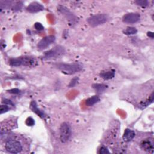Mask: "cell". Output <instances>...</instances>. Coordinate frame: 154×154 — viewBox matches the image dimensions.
<instances>
[{"instance_id":"10","label":"cell","mask_w":154,"mask_h":154,"mask_svg":"<svg viewBox=\"0 0 154 154\" xmlns=\"http://www.w3.org/2000/svg\"><path fill=\"white\" fill-rule=\"evenodd\" d=\"M153 144L154 143L153 139L148 138L143 140L140 144V146L143 150L149 153H153L154 149Z\"/></svg>"},{"instance_id":"12","label":"cell","mask_w":154,"mask_h":154,"mask_svg":"<svg viewBox=\"0 0 154 154\" xmlns=\"http://www.w3.org/2000/svg\"><path fill=\"white\" fill-rule=\"evenodd\" d=\"M30 109L32 110V112H35L40 117H41V118H45V112L38 108L37 104L35 101H34V100L31 101V102L30 103Z\"/></svg>"},{"instance_id":"1","label":"cell","mask_w":154,"mask_h":154,"mask_svg":"<svg viewBox=\"0 0 154 154\" xmlns=\"http://www.w3.org/2000/svg\"><path fill=\"white\" fill-rule=\"evenodd\" d=\"M55 67L62 73L66 75H73L81 71L82 65L79 63H59L54 64Z\"/></svg>"},{"instance_id":"14","label":"cell","mask_w":154,"mask_h":154,"mask_svg":"<svg viewBox=\"0 0 154 154\" xmlns=\"http://www.w3.org/2000/svg\"><path fill=\"white\" fill-rule=\"evenodd\" d=\"M116 71L114 70H111L107 72H103L99 74V76L105 80H109L112 79L115 76Z\"/></svg>"},{"instance_id":"26","label":"cell","mask_w":154,"mask_h":154,"mask_svg":"<svg viewBox=\"0 0 154 154\" xmlns=\"http://www.w3.org/2000/svg\"><path fill=\"white\" fill-rule=\"evenodd\" d=\"M2 103L4 104H6V105H11V106H14V104L13 103V102L9 100V99H4L3 100H2Z\"/></svg>"},{"instance_id":"19","label":"cell","mask_w":154,"mask_h":154,"mask_svg":"<svg viewBox=\"0 0 154 154\" xmlns=\"http://www.w3.org/2000/svg\"><path fill=\"white\" fill-rule=\"evenodd\" d=\"M135 3L139 5V6H141V7H147L149 4V2L148 1H146V0H137L135 1Z\"/></svg>"},{"instance_id":"20","label":"cell","mask_w":154,"mask_h":154,"mask_svg":"<svg viewBox=\"0 0 154 154\" xmlns=\"http://www.w3.org/2000/svg\"><path fill=\"white\" fill-rule=\"evenodd\" d=\"M9 109H10V108L8 105H6V104L1 105V107H0V113L1 114L3 113H5V112H7L9 110Z\"/></svg>"},{"instance_id":"8","label":"cell","mask_w":154,"mask_h":154,"mask_svg":"<svg viewBox=\"0 0 154 154\" xmlns=\"http://www.w3.org/2000/svg\"><path fill=\"white\" fill-rule=\"evenodd\" d=\"M55 41V37L51 35L43 37L37 44V48L38 50H43L47 48L49 45Z\"/></svg>"},{"instance_id":"22","label":"cell","mask_w":154,"mask_h":154,"mask_svg":"<svg viewBox=\"0 0 154 154\" xmlns=\"http://www.w3.org/2000/svg\"><path fill=\"white\" fill-rule=\"evenodd\" d=\"M26 125L27 126H32L35 125V121H34V119H33L32 117H28L26 120Z\"/></svg>"},{"instance_id":"23","label":"cell","mask_w":154,"mask_h":154,"mask_svg":"<svg viewBox=\"0 0 154 154\" xmlns=\"http://www.w3.org/2000/svg\"><path fill=\"white\" fill-rule=\"evenodd\" d=\"M99 153H102V154H106V153H109V151L108 150V149L104 147V146H102L99 149Z\"/></svg>"},{"instance_id":"21","label":"cell","mask_w":154,"mask_h":154,"mask_svg":"<svg viewBox=\"0 0 154 154\" xmlns=\"http://www.w3.org/2000/svg\"><path fill=\"white\" fill-rule=\"evenodd\" d=\"M78 80H79V78L78 77L73 78L72 79H71V81H70L68 87H75L78 84Z\"/></svg>"},{"instance_id":"16","label":"cell","mask_w":154,"mask_h":154,"mask_svg":"<svg viewBox=\"0 0 154 154\" xmlns=\"http://www.w3.org/2000/svg\"><path fill=\"white\" fill-rule=\"evenodd\" d=\"M92 87L97 93H103L108 88V86L103 84H93Z\"/></svg>"},{"instance_id":"9","label":"cell","mask_w":154,"mask_h":154,"mask_svg":"<svg viewBox=\"0 0 154 154\" xmlns=\"http://www.w3.org/2000/svg\"><path fill=\"white\" fill-rule=\"evenodd\" d=\"M123 22L126 23H135L140 20V15L137 13H129L123 16Z\"/></svg>"},{"instance_id":"17","label":"cell","mask_w":154,"mask_h":154,"mask_svg":"<svg viewBox=\"0 0 154 154\" xmlns=\"http://www.w3.org/2000/svg\"><path fill=\"white\" fill-rule=\"evenodd\" d=\"M153 102V92H152V93L151 94V95L150 96L149 98L145 100V101H143L141 102L139 105H138V107L139 108H140L141 109H143L145 108H146L149 105L151 104L152 102Z\"/></svg>"},{"instance_id":"3","label":"cell","mask_w":154,"mask_h":154,"mask_svg":"<svg viewBox=\"0 0 154 154\" xmlns=\"http://www.w3.org/2000/svg\"><path fill=\"white\" fill-rule=\"evenodd\" d=\"M65 53V49L61 45H57L52 49L45 52L43 59L44 60H50L56 59Z\"/></svg>"},{"instance_id":"4","label":"cell","mask_w":154,"mask_h":154,"mask_svg":"<svg viewBox=\"0 0 154 154\" xmlns=\"http://www.w3.org/2000/svg\"><path fill=\"white\" fill-rule=\"evenodd\" d=\"M6 150L11 153H19L22 150V145L17 140L14 139H8L5 145Z\"/></svg>"},{"instance_id":"13","label":"cell","mask_w":154,"mask_h":154,"mask_svg":"<svg viewBox=\"0 0 154 154\" xmlns=\"http://www.w3.org/2000/svg\"><path fill=\"white\" fill-rule=\"evenodd\" d=\"M135 136V133L133 130L130 129H126L123 135V140L125 142L131 141Z\"/></svg>"},{"instance_id":"7","label":"cell","mask_w":154,"mask_h":154,"mask_svg":"<svg viewBox=\"0 0 154 154\" xmlns=\"http://www.w3.org/2000/svg\"><path fill=\"white\" fill-rule=\"evenodd\" d=\"M58 10L66 17L71 25H75L78 22V17L66 7L62 5H59L58 7Z\"/></svg>"},{"instance_id":"25","label":"cell","mask_w":154,"mask_h":154,"mask_svg":"<svg viewBox=\"0 0 154 154\" xmlns=\"http://www.w3.org/2000/svg\"><path fill=\"white\" fill-rule=\"evenodd\" d=\"M7 91L8 93H12V94H19L20 92V90H19L18 88H12V89H10L9 90H7Z\"/></svg>"},{"instance_id":"6","label":"cell","mask_w":154,"mask_h":154,"mask_svg":"<svg viewBox=\"0 0 154 154\" xmlns=\"http://www.w3.org/2000/svg\"><path fill=\"white\" fill-rule=\"evenodd\" d=\"M72 135L71 127L69 123L63 122L60 128V138L61 143H66L67 142Z\"/></svg>"},{"instance_id":"11","label":"cell","mask_w":154,"mask_h":154,"mask_svg":"<svg viewBox=\"0 0 154 154\" xmlns=\"http://www.w3.org/2000/svg\"><path fill=\"white\" fill-rule=\"evenodd\" d=\"M44 8H45L44 6L42 4L35 1V2H32L30 3L26 7V10L29 13H37V12L43 11L44 10Z\"/></svg>"},{"instance_id":"5","label":"cell","mask_w":154,"mask_h":154,"mask_svg":"<svg viewBox=\"0 0 154 154\" xmlns=\"http://www.w3.org/2000/svg\"><path fill=\"white\" fill-rule=\"evenodd\" d=\"M108 19V16L106 14H97L91 16L87 19L88 23L91 27H95L105 23Z\"/></svg>"},{"instance_id":"18","label":"cell","mask_w":154,"mask_h":154,"mask_svg":"<svg viewBox=\"0 0 154 154\" xmlns=\"http://www.w3.org/2000/svg\"><path fill=\"white\" fill-rule=\"evenodd\" d=\"M125 34L126 35H134L137 33V29L135 27L129 26L126 28V29L123 31Z\"/></svg>"},{"instance_id":"2","label":"cell","mask_w":154,"mask_h":154,"mask_svg":"<svg viewBox=\"0 0 154 154\" xmlns=\"http://www.w3.org/2000/svg\"><path fill=\"white\" fill-rule=\"evenodd\" d=\"M9 64L13 67H19L22 66L27 67H34L37 64V61L34 57L23 56L11 58L9 60Z\"/></svg>"},{"instance_id":"27","label":"cell","mask_w":154,"mask_h":154,"mask_svg":"<svg viewBox=\"0 0 154 154\" xmlns=\"http://www.w3.org/2000/svg\"><path fill=\"white\" fill-rule=\"evenodd\" d=\"M147 35H148L149 37H150V38H153L154 37V33H153V32L149 31V32H147Z\"/></svg>"},{"instance_id":"24","label":"cell","mask_w":154,"mask_h":154,"mask_svg":"<svg viewBox=\"0 0 154 154\" xmlns=\"http://www.w3.org/2000/svg\"><path fill=\"white\" fill-rule=\"evenodd\" d=\"M34 27L38 31H42V30L44 29L43 26L42 25V23H40L39 22H36L34 25Z\"/></svg>"},{"instance_id":"15","label":"cell","mask_w":154,"mask_h":154,"mask_svg":"<svg viewBox=\"0 0 154 154\" xmlns=\"http://www.w3.org/2000/svg\"><path fill=\"white\" fill-rule=\"evenodd\" d=\"M100 101V98L98 96L94 95L88 98L85 101V104L88 106H91Z\"/></svg>"}]
</instances>
